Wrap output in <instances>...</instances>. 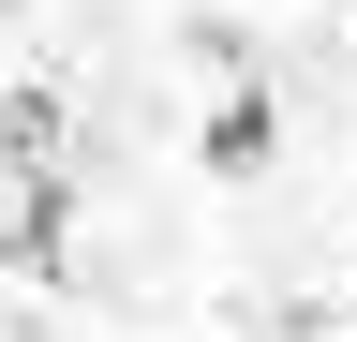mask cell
<instances>
[{
	"label": "cell",
	"instance_id": "cell-1",
	"mask_svg": "<svg viewBox=\"0 0 357 342\" xmlns=\"http://www.w3.org/2000/svg\"><path fill=\"white\" fill-rule=\"evenodd\" d=\"M0 179H15V194L60 179V90H45V75H15V90H0Z\"/></svg>",
	"mask_w": 357,
	"mask_h": 342
},
{
	"label": "cell",
	"instance_id": "cell-2",
	"mask_svg": "<svg viewBox=\"0 0 357 342\" xmlns=\"http://www.w3.org/2000/svg\"><path fill=\"white\" fill-rule=\"evenodd\" d=\"M268 134H283V119H268V90L238 75V90L208 104V179H253V164H268Z\"/></svg>",
	"mask_w": 357,
	"mask_h": 342
}]
</instances>
